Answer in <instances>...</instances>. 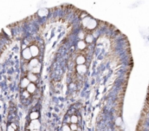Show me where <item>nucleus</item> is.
<instances>
[{
	"instance_id": "obj_1",
	"label": "nucleus",
	"mask_w": 149,
	"mask_h": 131,
	"mask_svg": "<svg viewBox=\"0 0 149 131\" xmlns=\"http://www.w3.org/2000/svg\"><path fill=\"white\" fill-rule=\"evenodd\" d=\"M31 51L32 55H37L38 52H39V49H38V48L36 47L32 46L31 47Z\"/></svg>"
}]
</instances>
